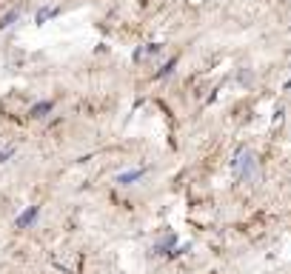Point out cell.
Wrapping results in <instances>:
<instances>
[{
    "label": "cell",
    "mask_w": 291,
    "mask_h": 274,
    "mask_svg": "<svg viewBox=\"0 0 291 274\" xmlns=\"http://www.w3.org/2000/svg\"><path fill=\"white\" fill-rule=\"evenodd\" d=\"M231 174L237 183H254L257 177V154L246 146H240L234 154H231Z\"/></svg>",
    "instance_id": "6da1fadb"
},
{
    "label": "cell",
    "mask_w": 291,
    "mask_h": 274,
    "mask_svg": "<svg viewBox=\"0 0 291 274\" xmlns=\"http://www.w3.org/2000/svg\"><path fill=\"white\" fill-rule=\"evenodd\" d=\"M146 174H149V166H137V168H129V171H120V174H117V186H134V183H140Z\"/></svg>",
    "instance_id": "7a4b0ae2"
},
{
    "label": "cell",
    "mask_w": 291,
    "mask_h": 274,
    "mask_svg": "<svg viewBox=\"0 0 291 274\" xmlns=\"http://www.w3.org/2000/svg\"><path fill=\"white\" fill-rule=\"evenodd\" d=\"M37 217H40V206H26V209L15 217V229H32Z\"/></svg>",
    "instance_id": "3957f363"
},
{
    "label": "cell",
    "mask_w": 291,
    "mask_h": 274,
    "mask_svg": "<svg viewBox=\"0 0 291 274\" xmlns=\"http://www.w3.org/2000/svg\"><path fill=\"white\" fill-rule=\"evenodd\" d=\"M57 15H60V6H57V3H43V6L35 12V23L43 26V23H49V20L57 18Z\"/></svg>",
    "instance_id": "277c9868"
},
{
    "label": "cell",
    "mask_w": 291,
    "mask_h": 274,
    "mask_svg": "<svg viewBox=\"0 0 291 274\" xmlns=\"http://www.w3.org/2000/svg\"><path fill=\"white\" fill-rule=\"evenodd\" d=\"M54 112V100H37L35 106L29 109V117H35V120H43Z\"/></svg>",
    "instance_id": "5b68a950"
},
{
    "label": "cell",
    "mask_w": 291,
    "mask_h": 274,
    "mask_svg": "<svg viewBox=\"0 0 291 274\" xmlns=\"http://www.w3.org/2000/svg\"><path fill=\"white\" fill-rule=\"evenodd\" d=\"M20 20V9H9L6 15H0V32H6V29H12L15 23Z\"/></svg>",
    "instance_id": "8992f818"
},
{
    "label": "cell",
    "mask_w": 291,
    "mask_h": 274,
    "mask_svg": "<svg viewBox=\"0 0 291 274\" xmlns=\"http://www.w3.org/2000/svg\"><path fill=\"white\" fill-rule=\"evenodd\" d=\"M163 52V46L160 43H151V46H146V49H140V52H134V60H143V57H154V54H160Z\"/></svg>",
    "instance_id": "52a82bcc"
},
{
    "label": "cell",
    "mask_w": 291,
    "mask_h": 274,
    "mask_svg": "<svg viewBox=\"0 0 291 274\" xmlns=\"http://www.w3.org/2000/svg\"><path fill=\"white\" fill-rule=\"evenodd\" d=\"M15 154H18V146H12V143L9 146H3V149H0V166H6Z\"/></svg>",
    "instance_id": "ba28073f"
},
{
    "label": "cell",
    "mask_w": 291,
    "mask_h": 274,
    "mask_svg": "<svg viewBox=\"0 0 291 274\" xmlns=\"http://www.w3.org/2000/svg\"><path fill=\"white\" fill-rule=\"evenodd\" d=\"M174 66H177V57H171V60L166 63V66H163V69L157 71V74H154V77L157 80H163V77H168V74H171V71H174Z\"/></svg>",
    "instance_id": "9c48e42d"
}]
</instances>
